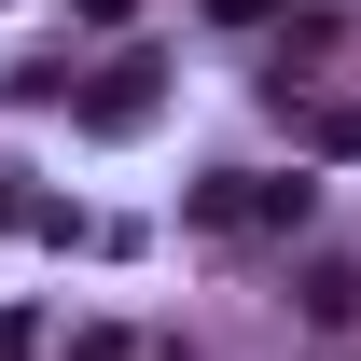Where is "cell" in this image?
Returning a JSON list of instances; mask_svg holds the SVG:
<instances>
[{
    "label": "cell",
    "instance_id": "1",
    "mask_svg": "<svg viewBox=\"0 0 361 361\" xmlns=\"http://www.w3.org/2000/svg\"><path fill=\"white\" fill-rule=\"evenodd\" d=\"M306 319H319V334H348V319H361V278H348V264H306Z\"/></svg>",
    "mask_w": 361,
    "mask_h": 361
}]
</instances>
